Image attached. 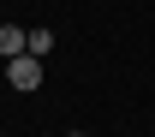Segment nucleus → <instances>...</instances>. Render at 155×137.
Instances as JSON below:
<instances>
[{"label": "nucleus", "instance_id": "nucleus-1", "mask_svg": "<svg viewBox=\"0 0 155 137\" xmlns=\"http://www.w3.org/2000/svg\"><path fill=\"white\" fill-rule=\"evenodd\" d=\"M6 83L12 90H42V54H12V66H6Z\"/></svg>", "mask_w": 155, "mask_h": 137}, {"label": "nucleus", "instance_id": "nucleus-2", "mask_svg": "<svg viewBox=\"0 0 155 137\" xmlns=\"http://www.w3.org/2000/svg\"><path fill=\"white\" fill-rule=\"evenodd\" d=\"M0 54H30V30H18V24H0Z\"/></svg>", "mask_w": 155, "mask_h": 137}, {"label": "nucleus", "instance_id": "nucleus-3", "mask_svg": "<svg viewBox=\"0 0 155 137\" xmlns=\"http://www.w3.org/2000/svg\"><path fill=\"white\" fill-rule=\"evenodd\" d=\"M54 48V30H30V54H48Z\"/></svg>", "mask_w": 155, "mask_h": 137}, {"label": "nucleus", "instance_id": "nucleus-4", "mask_svg": "<svg viewBox=\"0 0 155 137\" xmlns=\"http://www.w3.org/2000/svg\"><path fill=\"white\" fill-rule=\"evenodd\" d=\"M72 137H84V131H72Z\"/></svg>", "mask_w": 155, "mask_h": 137}]
</instances>
